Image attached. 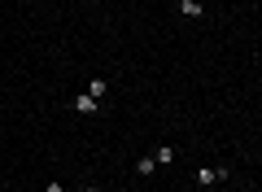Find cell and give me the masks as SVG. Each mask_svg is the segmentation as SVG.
I'll list each match as a JSON object with an SVG mask.
<instances>
[{
  "label": "cell",
  "mask_w": 262,
  "mask_h": 192,
  "mask_svg": "<svg viewBox=\"0 0 262 192\" xmlns=\"http://www.w3.org/2000/svg\"><path fill=\"white\" fill-rule=\"evenodd\" d=\"M227 166H196V188H214V183H223L227 179Z\"/></svg>",
  "instance_id": "cell-1"
},
{
  "label": "cell",
  "mask_w": 262,
  "mask_h": 192,
  "mask_svg": "<svg viewBox=\"0 0 262 192\" xmlns=\"http://www.w3.org/2000/svg\"><path fill=\"white\" fill-rule=\"evenodd\" d=\"M70 110H75L79 118H92V114H101V101L83 92V96H75V101H70Z\"/></svg>",
  "instance_id": "cell-2"
},
{
  "label": "cell",
  "mask_w": 262,
  "mask_h": 192,
  "mask_svg": "<svg viewBox=\"0 0 262 192\" xmlns=\"http://www.w3.org/2000/svg\"><path fill=\"white\" fill-rule=\"evenodd\" d=\"M179 13L184 18H206V5L201 0H179Z\"/></svg>",
  "instance_id": "cell-3"
},
{
  "label": "cell",
  "mask_w": 262,
  "mask_h": 192,
  "mask_svg": "<svg viewBox=\"0 0 262 192\" xmlns=\"http://www.w3.org/2000/svg\"><path fill=\"white\" fill-rule=\"evenodd\" d=\"M153 162H158V166H170V162H175V148H170V144H158V148H153Z\"/></svg>",
  "instance_id": "cell-4"
},
{
  "label": "cell",
  "mask_w": 262,
  "mask_h": 192,
  "mask_svg": "<svg viewBox=\"0 0 262 192\" xmlns=\"http://www.w3.org/2000/svg\"><path fill=\"white\" fill-rule=\"evenodd\" d=\"M153 170H158V162H153V153H149V157H140V162H136V175H140V179H149Z\"/></svg>",
  "instance_id": "cell-5"
},
{
  "label": "cell",
  "mask_w": 262,
  "mask_h": 192,
  "mask_svg": "<svg viewBox=\"0 0 262 192\" xmlns=\"http://www.w3.org/2000/svg\"><path fill=\"white\" fill-rule=\"evenodd\" d=\"M105 92H110V83H105V79H101V74H96V79H92V83H88V96H96V101H101Z\"/></svg>",
  "instance_id": "cell-6"
},
{
  "label": "cell",
  "mask_w": 262,
  "mask_h": 192,
  "mask_svg": "<svg viewBox=\"0 0 262 192\" xmlns=\"http://www.w3.org/2000/svg\"><path fill=\"white\" fill-rule=\"evenodd\" d=\"M44 192H66V188H61L57 179H48V183H44Z\"/></svg>",
  "instance_id": "cell-7"
},
{
  "label": "cell",
  "mask_w": 262,
  "mask_h": 192,
  "mask_svg": "<svg viewBox=\"0 0 262 192\" xmlns=\"http://www.w3.org/2000/svg\"><path fill=\"white\" fill-rule=\"evenodd\" d=\"M79 192H96V188H79Z\"/></svg>",
  "instance_id": "cell-8"
}]
</instances>
